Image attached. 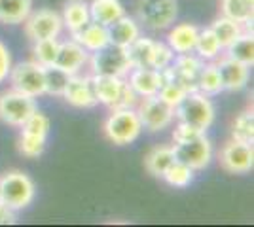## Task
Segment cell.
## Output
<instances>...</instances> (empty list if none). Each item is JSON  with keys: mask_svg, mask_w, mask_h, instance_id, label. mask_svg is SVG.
<instances>
[{"mask_svg": "<svg viewBox=\"0 0 254 227\" xmlns=\"http://www.w3.org/2000/svg\"><path fill=\"white\" fill-rule=\"evenodd\" d=\"M209 29H211L212 33H214V36L218 38V42H220V45H222L224 49H226L228 45H232V44L245 33V25L233 21L230 17H224V15L216 17V19L211 23Z\"/></svg>", "mask_w": 254, "mask_h": 227, "instance_id": "484cf974", "label": "cell"}, {"mask_svg": "<svg viewBox=\"0 0 254 227\" xmlns=\"http://www.w3.org/2000/svg\"><path fill=\"white\" fill-rule=\"evenodd\" d=\"M214 63H216L218 74H220V80H222L224 91H241V89L247 87L249 78H251V66L235 61V59L228 57L226 53L220 55Z\"/></svg>", "mask_w": 254, "mask_h": 227, "instance_id": "5bb4252c", "label": "cell"}, {"mask_svg": "<svg viewBox=\"0 0 254 227\" xmlns=\"http://www.w3.org/2000/svg\"><path fill=\"white\" fill-rule=\"evenodd\" d=\"M218 161L226 173L230 174H247L253 171L254 167V148L253 144L239 140H230L226 142L220 150Z\"/></svg>", "mask_w": 254, "mask_h": 227, "instance_id": "4fadbf2b", "label": "cell"}, {"mask_svg": "<svg viewBox=\"0 0 254 227\" xmlns=\"http://www.w3.org/2000/svg\"><path fill=\"white\" fill-rule=\"evenodd\" d=\"M38 110L36 100L15 89L0 93V121L10 127H21Z\"/></svg>", "mask_w": 254, "mask_h": 227, "instance_id": "30bf717a", "label": "cell"}, {"mask_svg": "<svg viewBox=\"0 0 254 227\" xmlns=\"http://www.w3.org/2000/svg\"><path fill=\"white\" fill-rule=\"evenodd\" d=\"M175 59V51L171 49L165 42H154V49H152V59H150V68L156 70H163L173 63Z\"/></svg>", "mask_w": 254, "mask_h": 227, "instance_id": "d590c367", "label": "cell"}, {"mask_svg": "<svg viewBox=\"0 0 254 227\" xmlns=\"http://www.w3.org/2000/svg\"><path fill=\"white\" fill-rule=\"evenodd\" d=\"M193 176H195V171L190 169L188 165H184L182 161H175L171 163L169 167L165 169L163 173V180L167 182L173 187H188V185L193 182Z\"/></svg>", "mask_w": 254, "mask_h": 227, "instance_id": "1f68e13d", "label": "cell"}, {"mask_svg": "<svg viewBox=\"0 0 254 227\" xmlns=\"http://www.w3.org/2000/svg\"><path fill=\"white\" fill-rule=\"evenodd\" d=\"M61 19H63V27L68 29V33L80 31L84 25L91 21L89 2H85V0H68V2H64Z\"/></svg>", "mask_w": 254, "mask_h": 227, "instance_id": "44dd1931", "label": "cell"}, {"mask_svg": "<svg viewBox=\"0 0 254 227\" xmlns=\"http://www.w3.org/2000/svg\"><path fill=\"white\" fill-rule=\"evenodd\" d=\"M17 222L15 210H11L4 203H0V226H13Z\"/></svg>", "mask_w": 254, "mask_h": 227, "instance_id": "f35d334b", "label": "cell"}, {"mask_svg": "<svg viewBox=\"0 0 254 227\" xmlns=\"http://www.w3.org/2000/svg\"><path fill=\"white\" fill-rule=\"evenodd\" d=\"M175 161V151L173 146H165V144H159L156 148H152L148 151V155L144 157V167L152 176L161 178L165 169L169 167L171 163Z\"/></svg>", "mask_w": 254, "mask_h": 227, "instance_id": "d4e9b609", "label": "cell"}, {"mask_svg": "<svg viewBox=\"0 0 254 227\" xmlns=\"http://www.w3.org/2000/svg\"><path fill=\"white\" fill-rule=\"evenodd\" d=\"M197 34H199V27L193 23H179L175 27L171 25L165 36V44L175 51V55L193 53Z\"/></svg>", "mask_w": 254, "mask_h": 227, "instance_id": "e0dca14e", "label": "cell"}, {"mask_svg": "<svg viewBox=\"0 0 254 227\" xmlns=\"http://www.w3.org/2000/svg\"><path fill=\"white\" fill-rule=\"evenodd\" d=\"M195 89L207 95V97H214L218 93H222V80L218 74V68L214 61H203L201 68H199V74H197V82H195Z\"/></svg>", "mask_w": 254, "mask_h": 227, "instance_id": "603a6c76", "label": "cell"}, {"mask_svg": "<svg viewBox=\"0 0 254 227\" xmlns=\"http://www.w3.org/2000/svg\"><path fill=\"white\" fill-rule=\"evenodd\" d=\"M203 135V131H199L197 127H193L190 123H184V121H179L173 129V142L175 144H182V142H188L195 136Z\"/></svg>", "mask_w": 254, "mask_h": 227, "instance_id": "8d00e7d4", "label": "cell"}, {"mask_svg": "<svg viewBox=\"0 0 254 227\" xmlns=\"http://www.w3.org/2000/svg\"><path fill=\"white\" fill-rule=\"evenodd\" d=\"M10 84L11 89L19 91L23 95H29L32 98H38L46 95V80H44V66L40 63L25 61L11 65L10 70Z\"/></svg>", "mask_w": 254, "mask_h": 227, "instance_id": "52a82bcc", "label": "cell"}, {"mask_svg": "<svg viewBox=\"0 0 254 227\" xmlns=\"http://www.w3.org/2000/svg\"><path fill=\"white\" fill-rule=\"evenodd\" d=\"M224 53L228 55V57H232V59H235V61H239V63H243V65L253 66L254 65L253 33H247V31H245L232 45H228V47L224 49Z\"/></svg>", "mask_w": 254, "mask_h": 227, "instance_id": "f1b7e54d", "label": "cell"}, {"mask_svg": "<svg viewBox=\"0 0 254 227\" xmlns=\"http://www.w3.org/2000/svg\"><path fill=\"white\" fill-rule=\"evenodd\" d=\"M127 84L133 87L138 97H152L158 95L163 86L161 70L156 68H131L127 74Z\"/></svg>", "mask_w": 254, "mask_h": 227, "instance_id": "2e32d148", "label": "cell"}, {"mask_svg": "<svg viewBox=\"0 0 254 227\" xmlns=\"http://www.w3.org/2000/svg\"><path fill=\"white\" fill-rule=\"evenodd\" d=\"M25 25V34L27 38L36 42V40H46V38H59L63 33V19L57 11L50 8H40L29 13V17L23 21Z\"/></svg>", "mask_w": 254, "mask_h": 227, "instance_id": "8fae6325", "label": "cell"}, {"mask_svg": "<svg viewBox=\"0 0 254 227\" xmlns=\"http://www.w3.org/2000/svg\"><path fill=\"white\" fill-rule=\"evenodd\" d=\"M11 53L10 49H8V45L0 40V84L2 82H6L8 80V76H10V70H11Z\"/></svg>", "mask_w": 254, "mask_h": 227, "instance_id": "74e56055", "label": "cell"}, {"mask_svg": "<svg viewBox=\"0 0 254 227\" xmlns=\"http://www.w3.org/2000/svg\"><path fill=\"white\" fill-rule=\"evenodd\" d=\"M137 13L140 23L152 31H165L179 15L177 0H137Z\"/></svg>", "mask_w": 254, "mask_h": 227, "instance_id": "ba28073f", "label": "cell"}, {"mask_svg": "<svg viewBox=\"0 0 254 227\" xmlns=\"http://www.w3.org/2000/svg\"><path fill=\"white\" fill-rule=\"evenodd\" d=\"M59 38H46V40H36L32 45V55H34V61L40 63L42 66L55 65V59L59 53Z\"/></svg>", "mask_w": 254, "mask_h": 227, "instance_id": "836d02e7", "label": "cell"}, {"mask_svg": "<svg viewBox=\"0 0 254 227\" xmlns=\"http://www.w3.org/2000/svg\"><path fill=\"white\" fill-rule=\"evenodd\" d=\"M220 13L241 25H249L254 17V0H220Z\"/></svg>", "mask_w": 254, "mask_h": 227, "instance_id": "83f0119b", "label": "cell"}, {"mask_svg": "<svg viewBox=\"0 0 254 227\" xmlns=\"http://www.w3.org/2000/svg\"><path fill=\"white\" fill-rule=\"evenodd\" d=\"M105 136L116 146H127L133 144L142 133V123L137 114V108H122L112 110L110 116L106 118L105 125Z\"/></svg>", "mask_w": 254, "mask_h": 227, "instance_id": "3957f363", "label": "cell"}, {"mask_svg": "<svg viewBox=\"0 0 254 227\" xmlns=\"http://www.w3.org/2000/svg\"><path fill=\"white\" fill-rule=\"evenodd\" d=\"M232 138L239 142H254V114L253 110H243L232 123Z\"/></svg>", "mask_w": 254, "mask_h": 227, "instance_id": "d6a6232c", "label": "cell"}, {"mask_svg": "<svg viewBox=\"0 0 254 227\" xmlns=\"http://www.w3.org/2000/svg\"><path fill=\"white\" fill-rule=\"evenodd\" d=\"M70 38L80 44L85 51H89V53H95V51L103 49V47H106L110 44L108 29H106L105 25H99L95 21H89L80 31L70 33Z\"/></svg>", "mask_w": 254, "mask_h": 227, "instance_id": "d6986e66", "label": "cell"}, {"mask_svg": "<svg viewBox=\"0 0 254 227\" xmlns=\"http://www.w3.org/2000/svg\"><path fill=\"white\" fill-rule=\"evenodd\" d=\"M44 80H46V93L53 97H63L66 84L70 80V74L64 72L57 65L44 66Z\"/></svg>", "mask_w": 254, "mask_h": 227, "instance_id": "4dcf8cb0", "label": "cell"}, {"mask_svg": "<svg viewBox=\"0 0 254 227\" xmlns=\"http://www.w3.org/2000/svg\"><path fill=\"white\" fill-rule=\"evenodd\" d=\"M137 114L142 123V129L148 133H161L175 121V108L163 102L158 95L142 97L137 104Z\"/></svg>", "mask_w": 254, "mask_h": 227, "instance_id": "9c48e42d", "label": "cell"}, {"mask_svg": "<svg viewBox=\"0 0 254 227\" xmlns=\"http://www.w3.org/2000/svg\"><path fill=\"white\" fill-rule=\"evenodd\" d=\"M152 38H144L142 34L138 36L135 42L127 47V53L131 59L133 68H150V59H152V49H154Z\"/></svg>", "mask_w": 254, "mask_h": 227, "instance_id": "f546056e", "label": "cell"}, {"mask_svg": "<svg viewBox=\"0 0 254 227\" xmlns=\"http://www.w3.org/2000/svg\"><path fill=\"white\" fill-rule=\"evenodd\" d=\"M48 135H50V118L36 110L31 118L21 125L19 153L29 157V159L40 157L44 150H46Z\"/></svg>", "mask_w": 254, "mask_h": 227, "instance_id": "8992f818", "label": "cell"}, {"mask_svg": "<svg viewBox=\"0 0 254 227\" xmlns=\"http://www.w3.org/2000/svg\"><path fill=\"white\" fill-rule=\"evenodd\" d=\"M188 93H190V91H188L186 87H182L180 84L173 82V80H165L163 86H161V89H159L158 97L161 98L163 102H167L169 106L177 108L180 102H182V98L186 97Z\"/></svg>", "mask_w": 254, "mask_h": 227, "instance_id": "e575fe53", "label": "cell"}, {"mask_svg": "<svg viewBox=\"0 0 254 227\" xmlns=\"http://www.w3.org/2000/svg\"><path fill=\"white\" fill-rule=\"evenodd\" d=\"M32 11V0H0V23L23 25Z\"/></svg>", "mask_w": 254, "mask_h": 227, "instance_id": "cb8c5ba5", "label": "cell"}, {"mask_svg": "<svg viewBox=\"0 0 254 227\" xmlns=\"http://www.w3.org/2000/svg\"><path fill=\"white\" fill-rule=\"evenodd\" d=\"M193 53L197 55L201 61H216L224 53V47L220 45L218 38L214 36V33H212L209 27L207 29H199Z\"/></svg>", "mask_w": 254, "mask_h": 227, "instance_id": "4316f807", "label": "cell"}, {"mask_svg": "<svg viewBox=\"0 0 254 227\" xmlns=\"http://www.w3.org/2000/svg\"><path fill=\"white\" fill-rule=\"evenodd\" d=\"M173 151H175V159L177 161H182L184 165H188L190 169H193V171L207 169L211 165L212 153H214L211 140L207 138L205 133L188 142L173 144Z\"/></svg>", "mask_w": 254, "mask_h": 227, "instance_id": "7c38bea8", "label": "cell"}, {"mask_svg": "<svg viewBox=\"0 0 254 227\" xmlns=\"http://www.w3.org/2000/svg\"><path fill=\"white\" fill-rule=\"evenodd\" d=\"M87 65L91 74H103V76H120L127 78L129 70L133 68L131 59L127 53V47L108 44L106 47L99 49L95 53H89Z\"/></svg>", "mask_w": 254, "mask_h": 227, "instance_id": "5b68a950", "label": "cell"}, {"mask_svg": "<svg viewBox=\"0 0 254 227\" xmlns=\"http://www.w3.org/2000/svg\"><path fill=\"white\" fill-rule=\"evenodd\" d=\"M214 114L216 112H214L211 97L203 95L199 91H190L175 108V119L190 123L203 133L214 123Z\"/></svg>", "mask_w": 254, "mask_h": 227, "instance_id": "277c9868", "label": "cell"}, {"mask_svg": "<svg viewBox=\"0 0 254 227\" xmlns=\"http://www.w3.org/2000/svg\"><path fill=\"white\" fill-rule=\"evenodd\" d=\"M36 195V187L29 174L23 171H8L0 176V203L19 212L31 205Z\"/></svg>", "mask_w": 254, "mask_h": 227, "instance_id": "7a4b0ae2", "label": "cell"}, {"mask_svg": "<svg viewBox=\"0 0 254 227\" xmlns=\"http://www.w3.org/2000/svg\"><path fill=\"white\" fill-rule=\"evenodd\" d=\"M106 29H108L110 44L122 45V47H129L140 36L138 23L133 17H129V15H122L120 19H116L112 25H108Z\"/></svg>", "mask_w": 254, "mask_h": 227, "instance_id": "ffe728a7", "label": "cell"}, {"mask_svg": "<svg viewBox=\"0 0 254 227\" xmlns=\"http://www.w3.org/2000/svg\"><path fill=\"white\" fill-rule=\"evenodd\" d=\"M87 59H89V51H85L80 44L70 38V40L61 42L59 53H57V59H55V65L72 76L78 74L87 65Z\"/></svg>", "mask_w": 254, "mask_h": 227, "instance_id": "ac0fdd59", "label": "cell"}, {"mask_svg": "<svg viewBox=\"0 0 254 227\" xmlns=\"http://www.w3.org/2000/svg\"><path fill=\"white\" fill-rule=\"evenodd\" d=\"M64 102H68L74 108H93L97 106V97L93 91V82H91V74L82 76V74H72L66 89L63 93Z\"/></svg>", "mask_w": 254, "mask_h": 227, "instance_id": "9a60e30c", "label": "cell"}, {"mask_svg": "<svg viewBox=\"0 0 254 227\" xmlns=\"http://www.w3.org/2000/svg\"><path fill=\"white\" fill-rule=\"evenodd\" d=\"M89 15H91V21L108 27L122 15H126V8L120 0H91Z\"/></svg>", "mask_w": 254, "mask_h": 227, "instance_id": "7402d4cb", "label": "cell"}, {"mask_svg": "<svg viewBox=\"0 0 254 227\" xmlns=\"http://www.w3.org/2000/svg\"><path fill=\"white\" fill-rule=\"evenodd\" d=\"M91 82H93V91H95L97 102L105 104L106 108H137L140 97L133 91V87L127 84V78L91 74Z\"/></svg>", "mask_w": 254, "mask_h": 227, "instance_id": "6da1fadb", "label": "cell"}]
</instances>
